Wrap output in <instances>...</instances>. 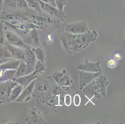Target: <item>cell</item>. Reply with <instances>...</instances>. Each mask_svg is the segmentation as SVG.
Here are the masks:
<instances>
[{"mask_svg": "<svg viewBox=\"0 0 125 124\" xmlns=\"http://www.w3.org/2000/svg\"><path fill=\"white\" fill-rule=\"evenodd\" d=\"M98 34L92 30L85 34H73L65 32L61 36V40L63 50L69 55H72L88 47L97 39Z\"/></svg>", "mask_w": 125, "mask_h": 124, "instance_id": "6da1fadb", "label": "cell"}, {"mask_svg": "<svg viewBox=\"0 0 125 124\" xmlns=\"http://www.w3.org/2000/svg\"><path fill=\"white\" fill-rule=\"evenodd\" d=\"M109 85V81L105 76L102 74L96 77L82 89L83 92L88 97H104L106 94V88Z\"/></svg>", "mask_w": 125, "mask_h": 124, "instance_id": "7a4b0ae2", "label": "cell"}, {"mask_svg": "<svg viewBox=\"0 0 125 124\" xmlns=\"http://www.w3.org/2000/svg\"><path fill=\"white\" fill-rule=\"evenodd\" d=\"M3 21L6 22L11 24H16L24 22H32L28 14L26 12H11L10 13L4 12L1 15Z\"/></svg>", "mask_w": 125, "mask_h": 124, "instance_id": "3957f363", "label": "cell"}, {"mask_svg": "<svg viewBox=\"0 0 125 124\" xmlns=\"http://www.w3.org/2000/svg\"><path fill=\"white\" fill-rule=\"evenodd\" d=\"M51 78L61 87H69L72 85V81L70 75L65 70L54 73L51 76Z\"/></svg>", "mask_w": 125, "mask_h": 124, "instance_id": "277c9868", "label": "cell"}, {"mask_svg": "<svg viewBox=\"0 0 125 124\" xmlns=\"http://www.w3.org/2000/svg\"><path fill=\"white\" fill-rule=\"evenodd\" d=\"M5 29L6 30L5 32V37L8 42V44L24 49H28L31 48L30 45L26 44L24 40L18 36L17 34L11 30H7L6 28H5Z\"/></svg>", "mask_w": 125, "mask_h": 124, "instance_id": "5b68a950", "label": "cell"}, {"mask_svg": "<svg viewBox=\"0 0 125 124\" xmlns=\"http://www.w3.org/2000/svg\"><path fill=\"white\" fill-rule=\"evenodd\" d=\"M17 85L14 81L0 83V104L8 102L12 88Z\"/></svg>", "mask_w": 125, "mask_h": 124, "instance_id": "8992f818", "label": "cell"}, {"mask_svg": "<svg viewBox=\"0 0 125 124\" xmlns=\"http://www.w3.org/2000/svg\"><path fill=\"white\" fill-rule=\"evenodd\" d=\"M65 31L73 34H85L90 31L89 27L85 21H80L75 23L69 24L65 27Z\"/></svg>", "mask_w": 125, "mask_h": 124, "instance_id": "52a82bcc", "label": "cell"}, {"mask_svg": "<svg viewBox=\"0 0 125 124\" xmlns=\"http://www.w3.org/2000/svg\"><path fill=\"white\" fill-rule=\"evenodd\" d=\"M77 69L81 71L90 73H102V70L100 67V61L96 62H92L86 60L85 61L80 63L77 66Z\"/></svg>", "mask_w": 125, "mask_h": 124, "instance_id": "ba28073f", "label": "cell"}, {"mask_svg": "<svg viewBox=\"0 0 125 124\" xmlns=\"http://www.w3.org/2000/svg\"><path fill=\"white\" fill-rule=\"evenodd\" d=\"M101 73H90L79 70L78 71V84L80 89L82 90L85 86L90 83L95 78L98 77Z\"/></svg>", "mask_w": 125, "mask_h": 124, "instance_id": "9c48e42d", "label": "cell"}, {"mask_svg": "<svg viewBox=\"0 0 125 124\" xmlns=\"http://www.w3.org/2000/svg\"><path fill=\"white\" fill-rule=\"evenodd\" d=\"M39 3L41 4L42 12H47L52 16L56 17L61 20H65V19L66 18V16L63 13V12H61V11H59L54 6L44 3V2L41 1L40 0H39Z\"/></svg>", "mask_w": 125, "mask_h": 124, "instance_id": "30bf717a", "label": "cell"}, {"mask_svg": "<svg viewBox=\"0 0 125 124\" xmlns=\"http://www.w3.org/2000/svg\"><path fill=\"white\" fill-rule=\"evenodd\" d=\"M29 18L32 20V23L36 24V26L41 27V29H42V26H46L54 23L48 16L44 15L42 12H37V14L31 16Z\"/></svg>", "mask_w": 125, "mask_h": 124, "instance_id": "8fae6325", "label": "cell"}, {"mask_svg": "<svg viewBox=\"0 0 125 124\" xmlns=\"http://www.w3.org/2000/svg\"><path fill=\"white\" fill-rule=\"evenodd\" d=\"M34 86L35 80H34L29 85L24 87V89H22L21 94H19V95L17 97L15 101L18 102H24L29 101L32 97V91H33Z\"/></svg>", "mask_w": 125, "mask_h": 124, "instance_id": "7c38bea8", "label": "cell"}, {"mask_svg": "<svg viewBox=\"0 0 125 124\" xmlns=\"http://www.w3.org/2000/svg\"><path fill=\"white\" fill-rule=\"evenodd\" d=\"M4 45L7 48V49L8 50L12 57H14L16 60L25 61L24 50L22 49L21 48L13 46L8 43L4 44Z\"/></svg>", "mask_w": 125, "mask_h": 124, "instance_id": "4fadbf2b", "label": "cell"}, {"mask_svg": "<svg viewBox=\"0 0 125 124\" xmlns=\"http://www.w3.org/2000/svg\"><path fill=\"white\" fill-rule=\"evenodd\" d=\"M22 8L28 10V6L26 0H4L3 9Z\"/></svg>", "mask_w": 125, "mask_h": 124, "instance_id": "5bb4252c", "label": "cell"}, {"mask_svg": "<svg viewBox=\"0 0 125 124\" xmlns=\"http://www.w3.org/2000/svg\"><path fill=\"white\" fill-rule=\"evenodd\" d=\"M34 71V67H32L28 65L24 61H21L19 67L16 69L15 74V78L23 76Z\"/></svg>", "mask_w": 125, "mask_h": 124, "instance_id": "9a60e30c", "label": "cell"}, {"mask_svg": "<svg viewBox=\"0 0 125 124\" xmlns=\"http://www.w3.org/2000/svg\"><path fill=\"white\" fill-rule=\"evenodd\" d=\"M37 77V74L36 73L33 72L32 73L23 76L18 77V78H14V81H16L18 84L22 86L23 89L26 86L29 85L32 81L35 80Z\"/></svg>", "mask_w": 125, "mask_h": 124, "instance_id": "2e32d148", "label": "cell"}, {"mask_svg": "<svg viewBox=\"0 0 125 124\" xmlns=\"http://www.w3.org/2000/svg\"><path fill=\"white\" fill-rule=\"evenodd\" d=\"M26 44H28V45H31L33 47H39V40L38 36L36 32V29L33 28L30 30V32L28 34V37H26V39L24 40Z\"/></svg>", "mask_w": 125, "mask_h": 124, "instance_id": "e0dca14e", "label": "cell"}, {"mask_svg": "<svg viewBox=\"0 0 125 124\" xmlns=\"http://www.w3.org/2000/svg\"><path fill=\"white\" fill-rule=\"evenodd\" d=\"M24 53L25 63L30 67H34L36 58L33 50H32V47H31V48H29L28 49H24Z\"/></svg>", "mask_w": 125, "mask_h": 124, "instance_id": "ac0fdd59", "label": "cell"}, {"mask_svg": "<svg viewBox=\"0 0 125 124\" xmlns=\"http://www.w3.org/2000/svg\"><path fill=\"white\" fill-rule=\"evenodd\" d=\"M12 55L4 45L0 46V65L12 60Z\"/></svg>", "mask_w": 125, "mask_h": 124, "instance_id": "d6986e66", "label": "cell"}, {"mask_svg": "<svg viewBox=\"0 0 125 124\" xmlns=\"http://www.w3.org/2000/svg\"><path fill=\"white\" fill-rule=\"evenodd\" d=\"M21 61L19 60H9L3 64L0 65V69L3 70H16Z\"/></svg>", "mask_w": 125, "mask_h": 124, "instance_id": "ffe728a7", "label": "cell"}, {"mask_svg": "<svg viewBox=\"0 0 125 124\" xmlns=\"http://www.w3.org/2000/svg\"><path fill=\"white\" fill-rule=\"evenodd\" d=\"M22 89H23L22 86H21L20 85H19V84H18L16 86H14V87L12 88V91H11V94H10V97H9L8 102H11L15 101L17 99V97L19 95V94H21Z\"/></svg>", "mask_w": 125, "mask_h": 124, "instance_id": "44dd1931", "label": "cell"}, {"mask_svg": "<svg viewBox=\"0 0 125 124\" xmlns=\"http://www.w3.org/2000/svg\"><path fill=\"white\" fill-rule=\"evenodd\" d=\"M32 50H33L37 60L42 63H45V52L41 48L39 47H32Z\"/></svg>", "mask_w": 125, "mask_h": 124, "instance_id": "7402d4cb", "label": "cell"}, {"mask_svg": "<svg viewBox=\"0 0 125 124\" xmlns=\"http://www.w3.org/2000/svg\"><path fill=\"white\" fill-rule=\"evenodd\" d=\"M45 71V67L44 63H41L39 61L37 60L35 63L34 67V72L36 73L37 74L39 73H44Z\"/></svg>", "mask_w": 125, "mask_h": 124, "instance_id": "603a6c76", "label": "cell"}, {"mask_svg": "<svg viewBox=\"0 0 125 124\" xmlns=\"http://www.w3.org/2000/svg\"><path fill=\"white\" fill-rule=\"evenodd\" d=\"M4 30H5V25L3 21H0V46L4 45Z\"/></svg>", "mask_w": 125, "mask_h": 124, "instance_id": "cb8c5ba5", "label": "cell"}, {"mask_svg": "<svg viewBox=\"0 0 125 124\" xmlns=\"http://www.w3.org/2000/svg\"><path fill=\"white\" fill-rule=\"evenodd\" d=\"M67 4V0H55V8L61 12H63V10Z\"/></svg>", "mask_w": 125, "mask_h": 124, "instance_id": "d4e9b609", "label": "cell"}, {"mask_svg": "<svg viewBox=\"0 0 125 124\" xmlns=\"http://www.w3.org/2000/svg\"><path fill=\"white\" fill-rule=\"evenodd\" d=\"M107 66L110 68H115L117 66V61L115 59H110L108 61Z\"/></svg>", "mask_w": 125, "mask_h": 124, "instance_id": "484cf974", "label": "cell"}, {"mask_svg": "<svg viewBox=\"0 0 125 124\" xmlns=\"http://www.w3.org/2000/svg\"><path fill=\"white\" fill-rule=\"evenodd\" d=\"M72 102V98L70 95L69 94H67L64 97V103L65 105H67V106H69V105H70Z\"/></svg>", "mask_w": 125, "mask_h": 124, "instance_id": "4316f807", "label": "cell"}, {"mask_svg": "<svg viewBox=\"0 0 125 124\" xmlns=\"http://www.w3.org/2000/svg\"><path fill=\"white\" fill-rule=\"evenodd\" d=\"M80 96L78 94L75 95V97L73 99V102L75 105H79L80 104Z\"/></svg>", "mask_w": 125, "mask_h": 124, "instance_id": "83f0119b", "label": "cell"}, {"mask_svg": "<svg viewBox=\"0 0 125 124\" xmlns=\"http://www.w3.org/2000/svg\"><path fill=\"white\" fill-rule=\"evenodd\" d=\"M113 57H114L115 60H121V58H122V55H121V53H118V52H116V53H114Z\"/></svg>", "mask_w": 125, "mask_h": 124, "instance_id": "f1b7e54d", "label": "cell"}, {"mask_svg": "<svg viewBox=\"0 0 125 124\" xmlns=\"http://www.w3.org/2000/svg\"><path fill=\"white\" fill-rule=\"evenodd\" d=\"M40 1L44 2V3H47V4H51V5L54 6H55V0H40Z\"/></svg>", "mask_w": 125, "mask_h": 124, "instance_id": "f546056e", "label": "cell"}, {"mask_svg": "<svg viewBox=\"0 0 125 124\" xmlns=\"http://www.w3.org/2000/svg\"><path fill=\"white\" fill-rule=\"evenodd\" d=\"M3 3L4 0H0V10H3Z\"/></svg>", "mask_w": 125, "mask_h": 124, "instance_id": "4dcf8cb0", "label": "cell"}, {"mask_svg": "<svg viewBox=\"0 0 125 124\" xmlns=\"http://www.w3.org/2000/svg\"><path fill=\"white\" fill-rule=\"evenodd\" d=\"M47 39H48V41H52V39H53V38H52V36H51V34H49L48 36H47Z\"/></svg>", "mask_w": 125, "mask_h": 124, "instance_id": "1f68e13d", "label": "cell"}]
</instances>
